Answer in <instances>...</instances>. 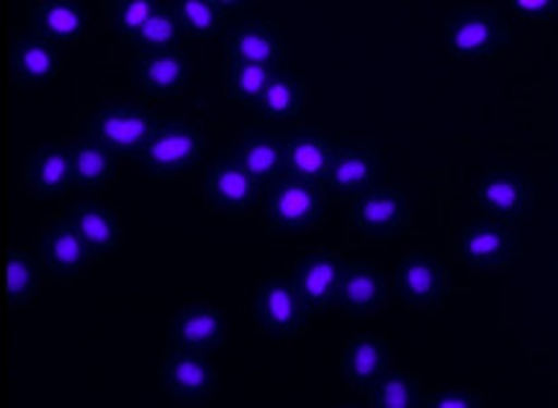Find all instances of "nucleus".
I'll return each mask as SVG.
<instances>
[{
  "label": "nucleus",
  "mask_w": 558,
  "mask_h": 408,
  "mask_svg": "<svg viewBox=\"0 0 558 408\" xmlns=\"http://www.w3.org/2000/svg\"><path fill=\"white\" fill-rule=\"evenodd\" d=\"M253 321L257 332L276 336V339H286V336H296L304 332L310 313H306L302 298L293 290L291 277H263L255 285Z\"/></svg>",
  "instance_id": "1"
},
{
  "label": "nucleus",
  "mask_w": 558,
  "mask_h": 408,
  "mask_svg": "<svg viewBox=\"0 0 558 408\" xmlns=\"http://www.w3.org/2000/svg\"><path fill=\"white\" fill-rule=\"evenodd\" d=\"M325 217V198L310 177L286 173L276 181L268 200V226L274 232H306Z\"/></svg>",
  "instance_id": "2"
},
{
  "label": "nucleus",
  "mask_w": 558,
  "mask_h": 408,
  "mask_svg": "<svg viewBox=\"0 0 558 408\" xmlns=\"http://www.w3.org/2000/svg\"><path fill=\"white\" fill-rule=\"evenodd\" d=\"M450 49L461 60H482L495 54L510 39V28L499 9L489 5H463L448 21Z\"/></svg>",
  "instance_id": "3"
},
{
  "label": "nucleus",
  "mask_w": 558,
  "mask_h": 408,
  "mask_svg": "<svg viewBox=\"0 0 558 408\" xmlns=\"http://www.w3.org/2000/svg\"><path fill=\"white\" fill-rule=\"evenodd\" d=\"M476 203L489 219L507 226L520 224L535 209L533 181L522 170L492 168L476 185Z\"/></svg>",
  "instance_id": "4"
},
{
  "label": "nucleus",
  "mask_w": 558,
  "mask_h": 408,
  "mask_svg": "<svg viewBox=\"0 0 558 408\" xmlns=\"http://www.w3.org/2000/svg\"><path fill=\"white\" fill-rule=\"evenodd\" d=\"M456 252L478 275H497L518 255V236L512 226L484 217L458 234Z\"/></svg>",
  "instance_id": "5"
},
{
  "label": "nucleus",
  "mask_w": 558,
  "mask_h": 408,
  "mask_svg": "<svg viewBox=\"0 0 558 408\" xmlns=\"http://www.w3.org/2000/svg\"><path fill=\"white\" fill-rule=\"evenodd\" d=\"M140 152L155 177H178L198 162L204 152V136L198 126L191 124H157Z\"/></svg>",
  "instance_id": "6"
},
{
  "label": "nucleus",
  "mask_w": 558,
  "mask_h": 408,
  "mask_svg": "<svg viewBox=\"0 0 558 408\" xmlns=\"http://www.w3.org/2000/svg\"><path fill=\"white\" fill-rule=\"evenodd\" d=\"M157 121L153 113L142 109H121V106H109V109L96 111L88 119L85 134L93 141L109 149L113 154H132L140 152L147 136L155 132Z\"/></svg>",
  "instance_id": "7"
},
{
  "label": "nucleus",
  "mask_w": 558,
  "mask_h": 408,
  "mask_svg": "<svg viewBox=\"0 0 558 408\" xmlns=\"http://www.w3.org/2000/svg\"><path fill=\"white\" fill-rule=\"evenodd\" d=\"M386 298H389V285L384 272L355 262L342 268L332 293V306H338L345 317L366 319L386 309Z\"/></svg>",
  "instance_id": "8"
},
{
  "label": "nucleus",
  "mask_w": 558,
  "mask_h": 408,
  "mask_svg": "<svg viewBox=\"0 0 558 408\" xmlns=\"http://www.w3.org/2000/svg\"><path fill=\"white\" fill-rule=\"evenodd\" d=\"M168 334L173 349L204 355L225 345L227 319L219 309L196 300V304L183 306V309L168 321Z\"/></svg>",
  "instance_id": "9"
},
{
  "label": "nucleus",
  "mask_w": 558,
  "mask_h": 408,
  "mask_svg": "<svg viewBox=\"0 0 558 408\" xmlns=\"http://www.w3.org/2000/svg\"><path fill=\"white\" fill-rule=\"evenodd\" d=\"M448 290V264L440 255L412 252L397 268V293L410 306H435Z\"/></svg>",
  "instance_id": "10"
},
{
  "label": "nucleus",
  "mask_w": 558,
  "mask_h": 408,
  "mask_svg": "<svg viewBox=\"0 0 558 408\" xmlns=\"http://www.w3.org/2000/svg\"><path fill=\"white\" fill-rule=\"evenodd\" d=\"M162 388L183 404L209 400L217 393V370L204 355L173 349L162 364Z\"/></svg>",
  "instance_id": "11"
},
{
  "label": "nucleus",
  "mask_w": 558,
  "mask_h": 408,
  "mask_svg": "<svg viewBox=\"0 0 558 408\" xmlns=\"http://www.w3.org/2000/svg\"><path fill=\"white\" fill-rule=\"evenodd\" d=\"M345 262L335 255H306L296 262L291 285L302 298L306 313H325L332 306V293Z\"/></svg>",
  "instance_id": "12"
},
{
  "label": "nucleus",
  "mask_w": 558,
  "mask_h": 408,
  "mask_svg": "<svg viewBox=\"0 0 558 408\" xmlns=\"http://www.w3.org/2000/svg\"><path fill=\"white\" fill-rule=\"evenodd\" d=\"M24 181L39 198L62 200L77 190V181L64 147H39L28 154L24 164Z\"/></svg>",
  "instance_id": "13"
},
{
  "label": "nucleus",
  "mask_w": 558,
  "mask_h": 408,
  "mask_svg": "<svg viewBox=\"0 0 558 408\" xmlns=\"http://www.w3.org/2000/svg\"><path fill=\"white\" fill-rule=\"evenodd\" d=\"M11 75L19 85H39L54 77L62 67L60 47L39 34L26 32L16 34L9 47Z\"/></svg>",
  "instance_id": "14"
},
{
  "label": "nucleus",
  "mask_w": 558,
  "mask_h": 408,
  "mask_svg": "<svg viewBox=\"0 0 558 408\" xmlns=\"http://www.w3.org/2000/svg\"><path fill=\"white\" fill-rule=\"evenodd\" d=\"M232 160L253 177L255 185H268L286 173V139L266 128H250L234 147Z\"/></svg>",
  "instance_id": "15"
},
{
  "label": "nucleus",
  "mask_w": 558,
  "mask_h": 408,
  "mask_svg": "<svg viewBox=\"0 0 558 408\" xmlns=\"http://www.w3.org/2000/svg\"><path fill=\"white\" fill-rule=\"evenodd\" d=\"M229 60L278 67L283 57L281 28L270 21H242L229 34Z\"/></svg>",
  "instance_id": "16"
},
{
  "label": "nucleus",
  "mask_w": 558,
  "mask_h": 408,
  "mask_svg": "<svg viewBox=\"0 0 558 408\" xmlns=\"http://www.w3.org/2000/svg\"><path fill=\"white\" fill-rule=\"evenodd\" d=\"M353 217L361 232L399 236L407 226V200L389 188H368L357 193Z\"/></svg>",
  "instance_id": "17"
},
{
  "label": "nucleus",
  "mask_w": 558,
  "mask_h": 408,
  "mask_svg": "<svg viewBox=\"0 0 558 408\" xmlns=\"http://www.w3.org/2000/svg\"><path fill=\"white\" fill-rule=\"evenodd\" d=\"M93 257L70 224L49 226L41 239V264L54 281H73L88 272Z\"/></svg>",
  "instance_id": "18"
},
{
  "label": "nucleus",
  "mask_w": 558,
  "mask_h": 408,
  "mask_svg": "<svg viewBox=\"0 0 558 408\" xmlns=\"http://www.w3.org/2000/svg\"><path fill=\"white\" fill-rule=\"evenodd\" d=\"M70 226L75 228V234L81 236V242L88 249L93 262L104 260L117 252L124 242V232H121L119 219L113 217L111 209H106L101 203L90 206H75L70 211Z\"/></svg>",
  "instance_id": "19"
},
{
  "label": "nucleus",
  "mask_w": 558,
  "mask_h": 408,
  "mask_svg": "<svg viewBox=\"0 0 558 408\" xmlns=\"http://www.w3.org/2000/svg\"><path fill=\"white\" fill-rule=\"evenodd\" d=\"M286 139V173L302 177H325L335 154L340 152L338 139L322 132H293Z\"/></svg>",
  "instance_id": "20"
},
{
  "label": "nucleus",
  "mask_w": 558,
  "mask_h": 408,
  "mask_svg": "<svg viewBox=\"0 0 558 408\" xmlns=\"http://www.w3.org/2000/svg\"><path fill=\"white\" fill-rule=\"evenodd\" d=\"M88 9L83 3H39L28 9V32L54 45L81 39L88 28Z\"/></svg>",
  "instance_id": "21"
},
{
  "label": "nucleus",
  "mask_w": 558,
  "mask_h": 408,
  "mask_svg": "<svg viewBox=\"0 0 558 408\" xmlns=\"http://www.w3.org/2000/svg\"><path fill=\"white\" fill-rule=\"evenodd\" d=\"M255 183L232 157H225L211 168L209 198L225 213H247L255 203Z\"/></svg>",
  "instance_id": "22"
},
{
  "label": "nucleus",
  "mask_w": 558,
  "mask_h": 408,
  "mask_svg": "<svg viewBox=\"0 0 558 408\" xmlns=\"http://www.w3.org/2000/svg\"><path fill=\"white\" fill-rule=\"evenodd\" d=\"M140 77L149 96L155 98L178 96V92H183L191 83V57L189 52H183V49H175V52L145 54L142 57Z\"/></svg>",
  "instance_id": "23"
},
{
  "label": "nucleus",
  "mask_w": 558,
  "mask_h": 408,
  "mask_svg": "<svg viewBox=\"0 0 558 408\" xmlns=\"http://www.w3.org/2000/svg\"><path fill=\"white\" fill-rule=\"evenodd\" d=\"M386 362H389V347L381 339H376V336H355L345 345L340 370L350 388L371 391V385L386 370Z\"/></svg>",
  "instance_id": "24"
},
{
  "label": "nucleus",
  "mask_w": 558,
  "mask_h": 408,
  "mask_svg": "<svg viewBox=\"0 0 558 408\" xmlns=\"http://www.w3.org/2000/svg\"><path fill=\"white\" fill-rule=\"evenodd\" d=\"M381 160L368 152H338L325 173V183L338 193H363L381 177Z\"/></svg>",
  "instance_id": "25"
},
{
  "label": "nucleus",
  "mask_w": 558,
  "mask_h": 408,
  "mask_svg": "<svg viewBox=\"0 0 558 408\" xmlns=\"http://www.w3.org/2000/svg\"><path fill=\"white\" fill-rule=\"evenodd\" d=\"M185 37H189V34H185L181 16H178L175 9L160 5V9H157L132 37H129V41H132V47L137 49L140 54H160L183 49Z\"/></svg>",
  "instance_id": "26"
},
{
  "label": "nucleus",
  "mask_w": 558,
  "mask_h": 408,
  "mask_svg": "<svg viewBox=\"0 0 558 408\" xmlns=\"http://www.w3.org/2000/svg\"><path fill=\"white\" fill-rule=\"evenodd\" d=\"M304 77L276 70L257 109L274 121H299L304 116Z\"/></svg>",
  "instance_id": "27"
},
{
  "label": "nucleus",
  "mask_w": 558,
  "mask_h": 408,
  "mask_svg": "<svg viewBox=\"0 0 558 408\" xmlns=\"http://www.w3.org/2000/svg\"><path fill=\"white\" fill-rule=\"evenodd\" d=\"M68 152L77 185L106 188V185H111L113 177H117V154L98 145V141L85 139L73 149H68Z\"/></svg>",
  "instance_id": "28"
},
{
  "label": "nucleus",
  "mask_w": 558,
  "mask_h": 408,
  "mask_svg": "<svg viewBox=\"0 0 558 408\" xmlns=\"http://www.w3.org/2000/svg\"><path fill=\"white\" fill-rule=\"evenodd\" d=\"M422 404V383L412 370H389L371 385V406L376 408H414Z\"/></svg>",
  "instance_id": "29"
},
{
  "label": "nucleus",
  "mask_w": 558,
  "mask_h": 408,
  "mask_svg": "<svg viewBox=\"0 0 558 408\" xmlns=\"http://www.w3.org/2000/svg\"><path fill=\"white\" fill-rule=\"evenodd\" d=\"M39 281V268L24 252H9L3 257V298L5 304H26L34 296Z\"/></svg>",
  "instance_id": "30"
},
{
  "label": "nucleus",
  "mask_w": 558,
  "mask_h": 408,
  "mask_svg": "<svg viewBox=\"0 0 558 408\" xmlns=\"http://www.w3.org/2000/svg\"><path fill=\"white\" fill-rule=\"evenodd\" d=\"M175 13L181 16V24L185 34L193 37L211 39L227 32L229 13L221 11L219 3H198V0H189V3H178Z\"/></svg>",
  "instance_id": "31"
},
{
  "label": "nucleus",
  "mask_w": 558,
  "mask_h": 408,
  "mask_svg": "<svg viewBox=\"0 0 558 408\" xmlns=\"http://www.w3.org/2000/svg\"><path fill=\"white\" fill-rule=\"evenodd\" d=\"M274 73V67H263V64L229 60V90H232V98H238L247 109H255Z\"/></svg>",
  "instance_id": "32"
},
{
  "label": "nucleus",
  "mask_w": 558,
  "mask_h": 408,
  "mask_svg": "<svg viewBox=\"0 0 558 408\" xmlns=\"http://www.w3.org/2000/svg\"><path fill=\"white\" fill-rule=\"evenodd\" d=\"M157 9H160V3H149V0L147 3H119L113 5V16H117L121 34L129 39Z\"/></svg>",
  "instance_id": "33"
},
{
  "label": "nucleus",
  "mask_w": 558,
  "mask_h": 408,
  "mask_svg": "<svg viewBox=\"0 0 558 408\" xmlns=\"http://www.w3.org/2000/svg\"><path fill=\"white\" fill-rule=\"evenodd\" d=\"M422 404L435 408H478L484 406V400L466 388H440L430 396H422Z\"/></svg>",
  "instance_id": "34"
},
{
  "label": "nucleus",
  "mask_w": 558,
  "mask_h": 408,
  "mask_svg": "<svg viewBox=\"0 0 558 408\" xmlns=\"http://www.w3.org/2000/svg\"><path fill=\"white\" fill-rule=\"evenodd\" d=\"M514 13H518V16H525V18L543 21V18L554 16L556 3L554 0H538V3H531V0H518V3H514Z\"/></svg>",
  "instance_id": "35"
}]
</instances>
